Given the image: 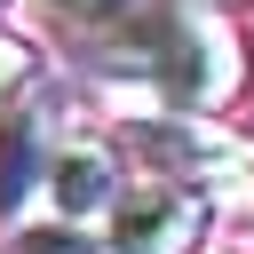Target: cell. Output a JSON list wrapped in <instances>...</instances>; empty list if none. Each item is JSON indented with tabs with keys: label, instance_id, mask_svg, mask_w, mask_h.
<instances>
[{
	"label": "cell",
	"instance_id": "6da1fadb",
	"mask_svg": "<svg viewBox=\"0 0 254 254\" xmlns=\"http://www.w3.org/2000/svg\"><path fill=\"white\" fill-rule=\"evenodd\" d=\"M119 71L135 79L143 111H190V119H222L246 95V40L222 24V8H183V0H151L127 32H111Z\"/></svg>",
	"mask_w": 254,
	"mask_h": 254
},
{
	"label": "cell",
	"instance_id": "7a4b0ae2",
	"mask_svg": "<svg viewBox=\"0 0 254 254\" xmlns=\"http://www.w3.org/2000/svg\"><path fill=\"white\" fill-rule=\"evenodd\" d=\"M119 167H143L151 183H183V190H222V183H254V143L222 119H190V111H119L111 135Z\"/></svg>",
	"mask_w": 254,
	"mask_h": 254
},
{
	"label": "cell",
	"instance_id": "3957f363",
	"mask_svg": "<svg viewBox=\"0 0 254 254\" xmlns=\"http://www.w3.org/2000/svg\"><path fill=\"white\" fill-rule=\"evenodd\" d=\"M95 238H103V254H206L214 198L206 190H183V183L127 175V190L111 198V214H103Z\"/></svg>",
	"mask_w": 254,
	"mask_h": 254
},
{
	"label": "cell",
	"instance_id": "277c9868",
	"mask_svg": "<svg viewBox=\"0 0 254 254\" xmlns=\"http://www.w3.org/2000/svg\"><path fill=\"white\" fill-rule=\"evenodd\" d=\"M64 135H71V103L56 87H24L0 111V230H24L40 214V190H48Z\"/></svg>",
	"mask_w": 254,
	"mask_h": 254
},
{
	"label": "cell",
	"instance_id": "5b68a950",
	"mask_svg": "<svg viewBox=\"0 0 254 254\" xmlns=\"http://www.w3.org/2000/svg\"><path fill=\"white\" fill-rule=\"evenodd\" d=\"M127 190V167L103 135H64L56 167H48V190H40V214L48 222H71V230H103L111 198Z\"/></svg>",
	"mask_w": 254,
	"mask_h": 254
},
{
	"label": "cell",
	"instance_id": "8992f818",
	"mask_svg": "<svg viewBox=\"0 0 254 254\" xmlns=\"http://www.w3.org/2000/svg\"><path fill=\"white\" fill-rule=\"evenodd\" d=\"M16 254H103V238H95V230H71V222H48V214H32V222L16 230Z\"/></svg>",
	"mask_w": 254,
	"mask_h": 254
},
{
	"label": "cell",
	"instance_id": "52a82bcc",
	"mask_svg": "<svg viewBox=\"0 0 254 254\" xmlns=\"http://www.w3.org/2000/svg\"><path fill=\"white\" fill-rule=\"evenodd\" d=\"M64 24H79V32H127L151 0H48Z\"/></svg>",
	"mask_w": 254,
	"mask_h": 254
},
{
	"label": "cell",
	"instance_id": "ba28073f",
	"mask_svg": "<svg viewBox=\"0 0 254 254\" xmlns=\"http://www.w3.org/2000/svg\"><path fill=\"white\" fill-rule=\"evenodd\" d=\"M32 79H40V48H32V40H16V32L0 24V111H8Z\"/></svg>",
	"mask_w": 254,
	"mask_h": 254
},
{
	"label": "cell",
	"instance_id": "9c48e42d",
	"mask_svg": "<svg viewBox=\"0 0 254 254\" xmlns=\"http://www.w3.org/2000/svg\"><path fill=\"white\" fill-rule=\"evenodd\" d=\"M183 8H230V0H183Z\"/></svg>",
	"mask_w": 254,
	"mask_h": 254
},
{
	"label": "cell",
	"instance_id": "30bf717a",
	"mask_svg": "<svg viewBox=\"0 0 254 254\" xmlns=\"http://www.w3.org/2000/svg\"><path fill=\"white\" fill-rule=\"evenodd\" d=\"M8 8H16V0H0V16H8Z\"/></svg>",
	"mask_w": 254,
	"mask_h": 254
},
{
	"label": "cell",
	"instance_id": "8fae6325",
	"mask_svg": "<svg viewBox=\"0 0 254 254\" xmlns=\"http://www.w3.org/2000/svg\"><path fill=\"white\" fill-rule=\"evenodd\" d=\"M222 254H238V246H222Z\"/></svg>",
	"mask_w": 254,
	"mask_h": 254
},
{
	"label": "cell",
	"instance_id": "7c38bea8",
	"mask_svg": "<svg viewBox=\"0 0 254 254\" xmlns=\"http://www.w3.org/2000/svg\"><path fill=\"white\" fill-rule=\"evenodd\" d=\"M246 222H254V206H246Z\"/></svg>",
	"mask_w": 254,
	"mask_h": 254
}]
</instances>
